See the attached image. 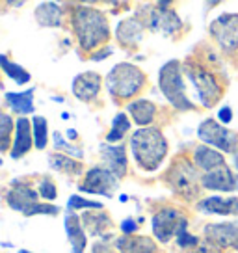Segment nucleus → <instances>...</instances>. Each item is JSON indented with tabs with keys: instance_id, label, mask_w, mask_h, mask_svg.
<instances>
[{
	"instance_id": "nucleus-1",
	"label": "nucleus",
	"mask_w": 238,
	"mask_h": 253,
	"mask_svg": "<svg viewBox=\"0 0 238 253\" xmlns=\"http://www.w3.org/2000/svg\"><path fill=\"white\" fill-rule=\"evenodd\" d=\"M130 151L143 171H157L167 155V142L157 126L138 128L130 138Z\"/></svg>"
},
{
	"instance_id": "nucleus-2",
	"label": "nucleus",
	"mask_w": 238,
	"mask_h": 253,
	"mask_svg": "<svg viewBox=\"0 0 238 253\" xmlns=\"http://www.w3.org/2000/svg\"><path fill=\"white\" fill-rule=\"evenodd\" d=\"M73 30L79 45L86 52L103 45L110 38V26L101 9L97 8H75L73 9Z\"/></svg>"
},
{
	"instance_id": "nucleus-3",
	"label": "nucleus",
	"mask_w": 238,
	"mask_h": 253,
	"mask_svg": "<svg viewBox=\"0 0 238 253\" xmlns=\"http://www.w3.org/2000/svg\"><path fill=\"white\" fill-rule=\"evenodd\" d=\"M145 84V73L132 63H118L106 77V87L114 99H130Z\"/></svg>"
},
{
	"instance_id": "nucleus-4",
	"label": "nucleus",
	"mask_w": 238,
	"mask_h": 253,
	"mask_svg": "<svg viewBox=\"0 0 238 253\" xmlns=\"http://www.w3.org/2000/svg\"><path fill=\"white\" fill-rule=\"evenodd\" d=\"M159 84L160 91L177 110L186 112L196 108V104L192 103L186 95V86H184L183 75H181V63L177 60H169L162 65L159 75Z\"/></svg>"
},
{
	"instance_id": "nucleus-5",
	"label": "nucleus",
	"mask_w": 238,
	"mask_h": 253,
	"mask_svg": "<svg viewBox=\"0 0 238 253\" xmlns=\"http://www.w3.org/2000/svg\"><path fill=\"white\" fill-rule=\"evenodd\" d=\"M199 181H201V177L198 175V169L186 158L177 160L166 173L167 186L184 201H194L198 198Z\"/></svg>"
},
{
	"instance_id": "nucleus-6",
	"label": "nucleus",
	"mask_w": 238,
	"mask_h": 253,
	"mask_svg": "<svg viewBox=\"0 0 238 253\" xmlns=\"http://www.w3.org/2000/svg\"><path fill=\"white\" fill-rule=\"evenodd\" d=\"M198 136L206 145H212L223 153H235L238 149V134L225 128L214 119H205L198 128Z\"/></svg>"
},
{
	"instance_id": "nucleus-7",
	"label": "nucleus",
	"mask_w": 238,
	"mask_h": 253,
	"mask_svg": "<svg viewBox=\"0 0 238 253\" xmlns=\"http://www.w3.org/2000/svg\"><path fill=\"white\" fill-rule=\"evenodd\" d=\"M186 75H188V79L194 82V87H196V91H198V97L201 104L205 106V108H212L218 101H220V97H222V91L223 87L220 84V80L216 79L214 73L206 71V69H194V67H188L186 69Z\"/></svg>"
},
{
	"instance_id": "nucleus-8",
	"label": "nucleus",
	"mask_w": 238,
	"mask_h": 253,
	"mask_svg": "<svg viewBox=\"0 0 238 253\" xmlns=\"http://www.w3.org/2000/svg\"><path fill=\"white\" fill-rule=\"evenodd\" d=\"M184 221H186V218L179 211L166 207L153 216V233H155L159 242H169L171 238L179 235Z\"/></svg>"
},
{
	"instance_id": "nucleus-9",
	"label": "nucleus",
	"mask_w": 238,
	"mask_h": 253,
	"mask_svg": "<svg viewBox=\"0 0 238 253\" xmlns=\"http://www.w3.org/2000/svg\"><path fill=\"white\" fill-rule=\"evenodd\" d=\"M210 36L223 50L235 52L238 48V13H225L218 17L210 24Z\"/></svg>"
},
{
	"instance_id": "nucleus-10",
	"label": "nucleus",
	"mask_w": 238,
	"mask_h": 253,
	"mask_svg": "<svg viewBox=\"0 0 238 253\" xmlns=\"http://www.w3.org/2000/svg\"><path fill=\"white\" fill-rule=\"evenodd\" d=\"M116 186H118V177L110 173L103 166L91 168L86 173V177H84V181L80 182V190L82 192L97 194V196H106V198L114 196Z\"/></svg>"
},
{
	"instance_id": "nucleus-11",
	"label": "nucleus",
	"mask_w": 238,
	"mask_h": 253,
	"mask_svg": "<svg viewBox=\"0 0 238 253\" xmlns=\"http://www.w3.org/2000/svg\"><path fill=\"white\" fill-rule=\"evenodd\" d=\"M38 192L30 188V184H26L24 181H15L11 184V188L6 194V201H8L9 209L23 212L24 216L32 211L34 207L38 205Z\"/></svg>"
},
{
	"instance_id": "nucleus-12",
	"label": "nucleus",
	"mask_w": 238,
	"mask_h": 253,
	"mask_svg": "<svg viewBox=\"0 0 238 253\" xmlns=\"http://www.w3.org/2000/svg\"><path fill=\"white\" fill-rule=\"evenodd\" d=\"M147 28L160 32L164 36H171L181 28V19L173 9H169L166 4H159V9H151L147 13V19L143 21Z\"/></svg>"
},
{
	"instance_id": "nucleus-13",
	"label": "nucleus",
	"mask_w": 238,
	"mask_h": 253,
	"mask_svg": "<svg viewBox=\"0 0 238 253\" xmlns=\"http://www.w3.org/2000/svg\"><path fill=\"white\" fill-rule=\"evenodd\" d=\"M205 237L208 244L216 248H233L238 250V225L225 221V223H208L205 227Z\"/></svg>"
},
{
	"instance_id": "nucleus-14",
	"label": "nucleus",
	"mask_w": 238,
	"mask_h": 253,
	"mask_svg": "<svg viewBox=\"0 0 238 253\" xmlns=\"http://www.w3.org/2000/svg\"><path fill=\"white\" fill-rule=\"evenodd\" d=\"M34 145V126L30 125V119L19 118L15 121V138L11 143V151L9 157L21 158L24 157Z\"/></svg>"
},
{
	"instance_id": "nucleus-15",
	"label": "nucleus",
	"mask_w": 238,
	"mask_h": 253,
	"mask_svg": "<svg viewBox=\"0 0 238 253\" xmlns=\"http://www.w3.org/2000/svg\"><path fill=\"white\" fill-rule=\"evenodd\" d=\"M201 186L206 190H220V192H233L238 188V177L227 166L218 168L216 171L205 173L201 177Z\"/></svg>"
},
{
	"instance_id": "nucleus-16",
	"label": "nucleus",
	"mask_w": 238,
	"mask_h": 253,
	"mask_svg": "<svg viewBox=\"0 0 238 253\" xmlns=\"http://www.w3.org/2000/svg\"><path fill=\"white\" fill-rule=\"evenodd\" d=\"M101 84H103V79L99 73H80L79 77L73 80V93L75 97H79L80 101H91L101 91Z\"/></svg>"
},
{
	"instance_id": "nucleus-17",
	"label": "nucleus",
	"mask_w": 238,
	"mask_h": 253,
	"mask_svg": "<svg viewBox=\"0 0 238 253\" xmlns=\"http://www.w3.org/2000/svg\"><path fill=\"white\" fill-rule=\"evenodd\" d=\"M101 153H103V168H106L116 177L127 175V153L121 143L119 145H103Z\"/></svg>"
},
{
	"instance_id": "nucleus-18",
	"label": "nucleus",
	"mask_w": 238,
	"mask_h": 253,
	"mask_svg": "<svg viewBox=\"0 0 238 253\" xmlns=\"http://www.w3.org/2000/svg\"><path fill=\"white\" fill-rule=\"evenodd\" d=\"M118 253H157V244L149 237L140 235H123L116 240Z\"/></svg>"
},
{
	"instance_id": "nucleus-19",
	"label": "nucleus",
	"mask_w": 238,
	"mask_h": 253,
	"mask_svg": "<svg viewBox=\"0 0 238 253\" xmlns=\"http://www.w3.org/2000/svg\"><path fill=\"white\" fill-rule=\"evenodd\" d=\"M65 231H67V238L73 246V253H84L87 248V233L82 225L80 216L69 212L65 216Z\"/></svg>"
},
{
	"instance_id": "nucleus-20",
	"label": "nucleus",
	"mask_w": 238,
	"mask_h": 253,
	"mask_svg": "<svg viewBox=\"0 0 238 253\" xmlns=\"http://www.w3.org/2000/svg\"><path fill=\"white\" fill-rule=\"evenodd\" d=\"M143 21L140 19H127L123 23L118 24V30H116V38L123 47H136L143 36Z\"/></svg>"
},
{
	"instance_id": "nucleus-21",
	"label": "nucleus",
	"mask_w": 238,
	"mask_h": 253,
	"mask_svg": "<svg viewBox=\"0 0 238 253\" xmlns=\"http://www.w3.org/2000/svg\"><path fill=\"white\" fill-rule=\"evenodd\" d=\"M194 162H196V166L201 168L205 173L216 171L218 168L225 166V160H223L222 153L216 149H210L208 145H199L198 149L194 151Z\"/></svg>"
},
{
	"instance_id": "nucleus-22",
	"label": "nucleus",
	"mask_w": 238,
	"mask_h": 253,
	"mask_svg": "<svg viewBox=\"0 0 238 253\" xmlns=\"http://www.w3.org/2000/svg\"><path fill=\"white\" fill-rule=\"evenodd\" d=\"M199 211H203L206 214H220V216H237L238 214V199L237 198H208L203 199L198 205Z\"/></svg>"
},
{
	"instance_id": "nucleus-23",
	"label": "nucleus",
	"mask_w": 238,
	"mask_h": 253,
	"mask_svg": "<svg viewBox=\"0 0 238 253\" xmlns=\"http://www.w3.org/2000/svg\"><path fill=\"white\" fill-rule=\"evenodd\" d=\"M130 118L136 125L140 126H149L153 119L157 118V106L151 101H134L127 106Z\"/></svg>"
},
{
	"instance_id": "nucleus-24",
	"label": "nucleus",
	"mask_w": 238,
	"mask_h": 253,
	"mask_svg": "<svg viewBox=\"0 0 238 253\" xmlns=\"http://www.w3.org/2000/svg\"><path fill=\"white\" fill-rule=\"evenodd\" d=\"M6 103L11 110L23 118L26 114H34V87L19 93H6Z\"/></svg>"
},
{
	"instance_id": "nucleus-25",
	"label": "nucleus",
	"mask_w": 238,
	"mask_h": 253,
	"mask_svg": "<svg viewBox=\"0 0 238 253\" xmlns=\"http://www.w3.org/2000/svg\"><path fill=\"white\" fill-rule=\"evenodd\" d=\"M36 21L41 26H62V8L54 2H43L36 8Z\"/></svg>"
},
{
	"instance_id": "nucleus-26",
	"label": "nucleus",
	"mask_w": 238,
	"mask_h": 253,
	"mask_svg": "<svg viewBox=\"0 0 238 253\" xmlns=\"http://www.w3.org/2000/svg\"><path fill=\"white\" fill-rule=\"evenodd\" d=\"M80 220H82V225H84V229L89 233V235H103L106 229H110L112 227V220L108 214H91V212H86L80 216Z\"/></svg>"
},
{
	"instance_id": "nucleus-27",
	"label": "nucleus",
	"mask_w": 238,
	"mask_h": 253,
	"mask_svg": "<svg viewBox=\"0 0 238 253\" xmlns=\"http://www.w3.org/2000/svg\"><path fill=\"white\" fill-rule=\"evenodd\" d=\"M50 166L67 175H79L82 171V164L79 160L65 157V155H50Z\"/></svg>"
},
{
	"instance_id": "nucleus-28",
	"label": "nucleus",
	"mask_w": 238,
	"mask_h": 253,
	"mask_svg": "<svg viewBox=\"0 0 238 253\" xmlns=\"http://www.w3.org/2000/svg\"><path fill=\"white\" fill-rule=\"evenodd\" d=\"M0 62H2V69H4V73H6V77L15 80V84H26V82L30 80V73L24 71L19 63L9 62L6 54L0 56Z\"/></svg>"
},
{
	"instance_id": "nucleus-29",
	"label": "nucleus",
	"mask_w": 238,
	"mask_h": 253,
	"mask_svg": "<svg viewBox=\"0 0 238 253\" xmlns=\"http://www.w3.org/2000/svg\"><path fill=\"white\" fill-rule=\"evenodd\" d=\"M128 128H130V121L125 114H118L114 121H112V130L106 134V142L112 143V142H121L123 140V136L128 132Z\"/></svg>"
},
{
	"instance_id": "nucleus-30",
	"label": "nucleus",
	"mask_w": 238,
	"mask_h": 253,
	"mask_svg": "<svg viewBox=\"0 0 238 253\" xmlns=\"http://www.w3.org/2000/svg\"><path fill=\"white\" fill-rule=\"evenodd\" d=\"M34 126V143L38 149H45L48 143V123L45 118L41 116H34L32 118Z\"/></svg>"
},
{
	"instance_id": "nucleus-31",
	"label": "nucleus",
	"mask_w": 238,
	"mask_h": 253,
	"mask_svg": "<svg viewBox=\"0 0 238 253\" xmlns=\"http://www.w3.org/2000/svg\"><path fill=\"white\" fill-rule=\"evenodd\" d=\"M11 128H15L13 119L9 118L8 114H2L0 116V142H2V151L6 153L9 147V134H11Z\"/></svg>"
},
{
	"instance_id": "nucleus-32",
	"label": "nucleus",
	"mask_w": 238,
	"mask_h": 253,
	"mask_svg": "<svg viewBox=\"0 0 238 253\" xmlns=\"http://www.w3.org/2000/svg\"><path fill=\"white\" fill-rule=\"evenodd\" d=\"M69 211H79V209H103V203L97 201H89V199H82L80 196H71L69 203H67Z\"/></svg>"
},
{
	"instance_id": "nucleus-33",
	"label": "nucleus",
	"mask_w": 238,
	"mask_h": 253,
	"mask_svg": "<svg viewBox=\"0 0 238 253\" xmlns=\"http://www.w3.org/2000/svg\"><path fill=\"white\" fill-rule=\"evenodd\" d=\"M186 225H188V221H184L183 227H181V231H179V235H177V244H179V248H198V238L192 237L190 233L186 231Z\"/></svg>"
},
{
	"instance_id": "nucleus-34",
	"label": "nucleus",
	"mask_w": 238,
	"mask_h": 253,
	"mask_svg": "<svg viewBox=\"0 0 238 253\" xmlns=\"http://www.w3.org/2000/svg\"><path fill=\"white\" fill-rule=\"evenodd\" d=\"M40 196L45 198L47 201H54L58 198V190H56V184L50 179H43L40 182Z\"/></svg>"
},
{
	"instance_id": "nucleus-35",
	"label": "nucleus",
	"mask_w": 238,
	"mask_h": 253,
	"mask_svg": "<svg viewBox=\"0 0 238 253\" xmlns=\"http://www.w3.org/2000/svg\"><path fill=\"white\" fill-rule=\"evenodd\" d=\"M36 214H50V216H56V214H60V209L56 205H50V203H38L26 216H36Z\"/></svg>"
},
{
	"instance_id": "nucleus-36",
	"label": "nucleus",
	"mask_w": 238,
	"mask_h": 253,
	"mask_svg": "<svg viewBox=\"0 0 238 253\" xmlns=\"http://www.w3.org/2000/svg\"><path fill=\"white\" fill-rule=\"evenodd\" d=\"M54 143H56V147H58V149H65V151H69L71 155H77V158H82V151L77 149V147L67 145V142L62 138V134H60V132H54Z\"/></svg>"
},
{
	"instance_id": "nucleus-37",
	"label": "nucleus",
	"mask_w": 238,
	"mask_h": 253,
	"mask_svg": "<svg viewBox=\"0 0 238 253\" xmlns=\"http://www.w3.org/2000/svg\"><path fill=\"white\" fill-rule=\"evenodd\" d=\"M119 229L123 231V235H134L138 231V223L134 221V218H127L119 223Z\"/></svg>"
},
{
	"instance_id": "nucleus-38",
	"label": "nucleus",
	"mask_w": 238,
	"mask_h": 253,
	"mask_svg": "<svg viewBox=\"0 0 238 253\" xmlns=\"http://www.w3.org/2000/svg\"><path fill=\"white\" fill-rule=\"evenodd\" d=\"M218 119H220L222 125H229L231 121H233V110H231L229 106L220 108V112H218Z\"/></svg>"
},
{
	"instance_id": "nucleus-39",
	"label": "nucleus",
	"mask_w": 238,
	"mask_h": 253,
	"mask_svg": "<svg viewBox=\"0 0 238 253\" xmlns=\"http://www.w3.org/2000/svg\"><path fill=\"white\" fill-rule=\"evenodd\" d=\"M190 253H222V252H220V248H216V246H212V244H203V246L194 248Z\"/></svg>"
},
{
	"instance_id": "nucleus-40",
	"label": "nucleus",
	"mask_w": 238,
	"mask_h": 253,
	"mask_svg": "<svg viewBox=\"0 0 238 253\" xmlns=\"http://www.w3.org/2000/svg\"><path fill=\"white\" fill-rule=\"evenodd\" d=\"M91 253H116V252H114V248H110L106 242H97V244L93 246Z\"/></svg>"
},
{
	"instance_id": "nucleus-41",
	"label": "nucleus",
	"mask_w": 238,
	"mask_h": 253,
	"mask_svg": "<svg viewBox=\"0 0 238 253\" xmlns=\"http://www.w3.org/2000/svg\"><path fill=\"white\" fill-rule=\"evenodd\" d=\"M112 54V48H104V50H101V52H97L95 56H91V60H103V58H108V56Z\"/></svg>"
},
{
	"instance_id": "nucleus-42",
	"label": "nucleus",
	"mask_w": 238,
	"mask_h": 253,
	"mask_svg": "<svg viewBox=\"0 0 238 253\" xmlns=\"http://www.w3.org/2000/svg\"><path fill=\"white\" fill-rule=\"evenodd\" d=\"M69 138H77V132H75V130H69Z\"/></svg>"
},
{
	"instance_id": "nucleus-43",
	"label": "nucleus",
	"mask_w": 238,
	"mask_h": 253,
	"mask_svg": "<svg viewBox=\"0 0 238 253\" xmlns=\"http://www.w3.org/2000/svg\"><path fill=\"white\" fill-rule=\"evenodd\" d=\"M17 253H32V252H28V250H19Z\"/></svg>"
}]
</instances>
